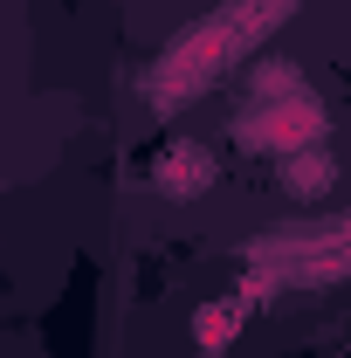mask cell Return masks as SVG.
<instances>
[{"label":"cell","mask_w":351,"mask_h":358,"mask_svg":"<svg viewBox=\"0 0 351 358\" xmlns=\"http://www.w3.org/2000/svg\"><path fill=\"white\" fill-rule=\"evenodd\" d=\"M331 179H338V166H331V152H324V145L282 152V193H289V200H324V193H331Z\"/></svg>","instance_id":"obj_3"},{"label":"cell","mask_w":351,"mask_h":358,"mask_svg":"<svg viewBox=\"0 0 351 358\" xmlns=\"http://www.w3.org/2000/svg\"><path fill=\"white\" fill-rule=\"evenodd\" d=\"M241 145H255V152H303V145H324V103L310 96V90H289V96H275V103H255L248 110V124H241Z\"/></svg>","instance_id":"obj_1"},{"label":"cell","mask_w":351,"mask_h":358,"mask_svg":"<svg viewBox=\"0 0 351 358\" xmlns=\"http://www.w3.org/2000/svg\"><path fill=\"white\" fill-rule=\"evenodd\" d=\"M289 90H303V76H296L289 62H262V69H255V103H275V96H289Z\"/></svg>","instance_id":"obj_5"},{"label":"cell","mask_w":351,"mask_h":358,"mask_svg":"<svg viewBox=\"0 0 351 358\" xmlns=\"http://www.w3.org/2000/svg\"><path fill=\"white\" fill-rule=\"evenodd\" d=\"M152 186H159V200H200L207 186H214V152L207 145H173L159 166H152Z\"/></svg>","instance_id":"obj_2"},{"label":"cell","mask_w":351,"mask_h":358,"mask_svg":"<svg viewBox=\"0 0 351 358\" xmlns=\"http://www.w3.org/2000/svg\"><path fill=\"white\" fill-rule=\"evenodd\" d=\"M241 296H227V303H207V310L193 317V345H200V352L214 358V352H227V338H234V331H241Z\"/></svg>","instance_id":"obj_4"}]
</instances>
